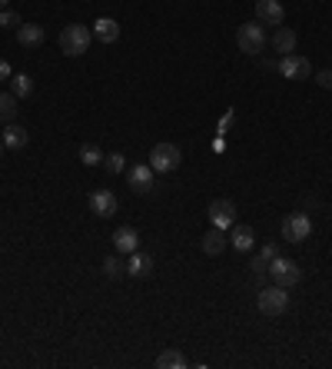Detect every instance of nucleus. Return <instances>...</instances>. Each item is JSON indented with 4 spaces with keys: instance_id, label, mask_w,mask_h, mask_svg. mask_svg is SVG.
I'll list each match as a JSON object with an SVG mask.
<instances>
[{
    "instance_id": "f257e3e1",
    "label": "nucleus",
    "mask_w": 332,
    "mask_h": 369,
    "mask_svg": "<svg viewBox=\"0 0 332 369\" xmlns=\"http://www.w3.org/2000/svg\"><path fill=\"white\" fill-rule=\"evenodd\" d=\"M93 44V31L90 27H83V24H70V27H63L60 31V50L67 57H83Z\"/></svg>"
},
{
    "instance_id": "f03ea898",
    "label": "nucleus",
    "mask_w": 332,
    "mask_h": 369,
    "mask_svg": "<svg viewBox=\"0 0 332 369\" xmlns=\"http://www.w3.org/2000/svg\"><path fill=\"white\" fill-rule=\"evenodd\" d=\"M236 44H240L242 54H249V57H259L266 44H269V33L266 27L259 24V20H249V24H242L240 31H236Z\"/></svg>"
},
{
    "instance_id": "7ed1b4c3",
    "label": "nucleus",
    "mask_w": 332,
    "mask_h": 369,
    "mask_svg": "<svg viewBox=\"0 0 332 369\" xmlns=\"http://www.w3.org/2000/svg\"><path fill=\"white\" fill-rule=\"evenodd\" d=\"M256 306L263 316H269V320H276V316H283L289 309V293L286 286H279V283H272V286H263L256 296Z\"/></svg>"
},
{
    "instance_id": "20e7f679",
    "label": "nucleus",
    "mask_w": 332,
    "mask_h": 369,
    "mask_svg": "<svg viewBox=\"0 0 332 369\" xmlns=\"http://www.w3.org/2000/svg\"><path fill=\"white\" fill-rule=\"evenodd\" d=\"M180 163H183V154L176 143H156L150 150L153 173H173V170H180Z\"/></svg>"
},
{
    "instance_id": "39448f33",
    "label": "nucleus",
    "mask_w": 332,
    "mask_h": 369,
    "mask_svg": "<svg viewBox=\"0 0 332 369\" xmlns=\"http://www.w3.org/2000/svg\"><path fill=\"white\" fill-rule=\"evenodd\" d=\"M272 277V283H279V286H296L302 279V270L296 260H289V256H276V260H269V270H266Z\"/></svg>"
},
{
    "instance_id": "423d86ee",
    "label": "nucleus",
    "mask_w": 332,
    "mask_h": 369,
    "mask_svg": "<svg viewBox=\"0 0 332 369\" xmlns=\"http://www.w3.org/2000/svg\"><path fill=\"white\" fill-rule=\"evenodd\" d=\"M313 236V220L306 213H289L283 220V240L286 243H306Z\"/></svg>"
},
{
    "instance_id": "0eeeda50",
    "label": "nucleus",
    "mask_w": 332,
    "mask_h": 369,
    "mask_svg": "<svg viewBox=\"0 0 332 369\" xmlns=\"http://www.w3.org/2000/svg\"><path fill=\"white\" fill-rule=\"evenodd\" d=\"M276 70H279L286 80H309L313 77V63L306 60V57H299V54H286L283 60L276 63Z\"/></svg>"
},
{
    "instance_id": "6e6552de",
    "label": "nucleus",
    "mask_w": 332,
    "mask_h": 369,
    "mask_svg": "<svg viewBox=\"0 0 332 369\" xmlns=\"http://www.w3.org/2000/svg\"><path fill=\"white\" fill-rule=\"evenodd\" d=\"M256 20L263 27H283L286 7H283L279 0H256Z\"/></svg>"
},
{
    "instance_id": "1a4fd4ad",
    "label": "nucleus",
    "mask_w": 332,
    "mask_h": 369,
    "mask_svg": "<svg viewBox=\"0 0 332 369\" xmlns=\"http://www.w3.org/2000/svg\"><path fill=\"white\" fill-rule=\"evenodd\" d=\"M123 173H126V183H130V190H133V193H150V190H153V177H156V173H153L150 163L126 167Z\"/></svg>"
},
{
    "instance_id": "9d476101",
    "label": "nucleus",
    "mask_w": 332,
    "mask_h": 369,
    "mask_svg": "<svg viewBox=\"0 0 332 369\" xmlns=\"http://www.w3.org/2000/svg\"><path fill=\"white\" fill-rule=\"evenodd\" d=\"M206 213H210V223L219 227V230H233V223H236V206H233V200H213Z\"/></svg>"
},
{
    "instance_id": "9b49d317",
    "label": "nucleus",
    "mask_w": 332,
    "mask_h": 369,
    "mask_svg": "<svg viewBox=\"0 0 332 369\" xmlns=\"http://www.w3.org/2000/svg\"><path fill=\"white\" fill-rule=\"evenodd\" d=\"M117 206H120V200L113 197V190H93L90 193V213L93 216L106 220V216L117 213Z\"/></svg>"
},
{
    "instance_id": "f8f14e48",
    "label": "nucleus",
    "mask_w": 332,
    "mask_h": 369,
    "mask_svg": "<svg viewBox=\"0 0 332 369\" xmlns=\"http://www.w3.org/2000/svg\"><path fill=\"white\" fill-rule=\"evenodd\" d=\"M126 273H130L133 279H147L153 273V256L150 253H143V249H133L130 260H126Z\"/></svg>"
},
{
    "instance_id": "ddd939ff",
    "label": "nucleus",
    "mask_w": 332,
    "mask_h": 369,
    "mask_svg": "<svg viewBox=\"0 0 332 369\" xmlns=\"http://www.w3.org/2000/svg\"><path fill=\"white\" fill-rule=\"evenodd\" d=\"M90 31H93V40H100V44H117L120 40V24L110 20V17H100Z\"/></svg>"
},
{
    "instance_id": "4468645a",
    "label": "nucleus",
    "mask_w": 332,
    "mask_h": 369,
    "mask_svg": "<svg viewBox=\"0 0 332 369\" xmlns=\"http://www.w3.org/2000/svg\"><path fill=\"white\" fill-rule=\"evenodd\" d=\"M199 246H203V253H206V256H219V253H223V249H226V246H229V236H226V230H219V227H213V230L206 233L203 240H199Z\"/></svg>"
},
{
    "instance_id": "2eb2a0df",
    "label": "nucleus",
    "mask_w": 332,
    "mask_h": 369,
    "mask_svg": "<svg viewBox=\"0 0 332 369\" xmlns=\"http://www.w3.org/2000/svg\"><path fill=\"white\" fill-rule=\"evenodd\" d=\"M296 44H299V37H296V31H289V27H276V33H272V50L276 54H296Z\"/></svg>"
},
{
    "instance_id": "dca6fc26",
    "label": "nucleus",
    "mask_w": 332,
    "mask_h": 369,
    "mask_svg": "<svg viewBox=\"0 0 332 369\" xmlns=\"http://www.w3.org/2000/svg\"><path fill=\"white\" fill-rule=\"evenodd\" d=\"M3 147H7V150H24V147H27V130H24V126H20V123H3Z\"/></svg>"
},
{
    "instance_id": "f3484780",
    "label": "nucleus",
    "mask_w": 332,
    "mask_h": 369,
    "mask_svg": "<svg viewBox=\"0 0 332 369\" xmlns=\"http://www.w3.org/2000/svg\"><path fill=\"white\" fill-rule=\"evenodd\" d=\"M113 249H117V253H133V249H140V233H136L133 227H120V230L113 233Z\"/></svg>"
},
{
    "instance_id": "a211bd4d",
    "label": "nucleus",
    "mask_w": 332,
    "mask_h": 369,
    "mask_svg": "<svg viewBox=\"0 0 332 369\" xmlns=\"http://www.w3.org/2000/svg\"><path fill=\"white\" fill-rule=\"evenodd\" d=\"M44 37H47V31L40 24H20V27H17V44L20 47H40Z\"/></svg>"
},
{
    "instance_id": "6ab92c4d",
    "label": "nucleus",
    "mask_w": 332,
    "mask_h": 369,
    "mask_svg": "<svg viewBox=\"0 0 332 369\" xmlns=\"http://www.w3.org/2000/svg\"><path fill=\"white\" fill-rule=\"evenodd\" d=\"M253 240H256V236H253V227H236V223H233V236H229V246H233V249L249 253V249H253Z\"/></svg>"
},
{
    "instance_id": "aec40b11",
    "label": "nucleus",
    "mask_w": 332,
    "mask_h": 369,
    "mask_svg": "<svg viewBox=\"0 0 332 369\" xmlns=\"http://www.w3.org/2000/svg\"><path fill=\"white\" fill-rule=\"evenodd\" d=\"M156 366L160 369H186L190 366V359H186L180 350H163V353L156 356Z\"/></svg>"
},
{
    "instance_id": "412c9836",
    "label": "nucleus",
    "mask_w": 332,
    "mask_h": 369,
    "mask_svg": "<svg viewBox=\"0 0 332 369\" xmlns=\"http://www.w3.org/2000/svg\"><path fill=\"white\" fill-rule=\"evenodd\" d=\"M17 104H20V97L17 93H0V123H14V117H17Z\"/></svg>"
},
{
    "instance_id": "4be33fe9",
    "label": "nucleus",
    "mask_w": 332,
    "mask_h": 369,
    "mask_svg": "<svg viewBox=\"0 0 332 369\" xmlns=\"http://www.w3.org/2000/svg\"><path fill=\"white\" fill-rule=\"evenodd\" d=\"M10 93H17L20 100H24V97H31V93H33V80L27 77V74H14V77H10Z\"/></svg>"
},
{
    "instance_id": "5701e85b",
    "label": "nucleus",
    "mask_w": 332,
    "mask_h": 369,
    "mask_svg": "<svg viewBox=\"0 0 332 369\" xmlns=\"http://www.w3.org/2000/svg\"><path fill=\"white\" fill-rule=\"evenodd\" d=\"M80 160H83L87 167H97V163H103V150H100L97 143H83V147H80Z\"/></svg>"
},
{
    "instance_id": "b1692460",
    "label": "nucleus",
    "mask_w": 332,
    "mask_h": 369,
    "mask_svg": "<svg viewBox=\"0 0 332 369\" xmlns=\"http://www.w3.org/2000/svg\"><path fill=\"white\" fill-rule=\"evenodd\" d=\"M123 273H126V263H123L120 256H113V253H110V256L103 260V277L117 279V277H123Z\"/></svg>"
},
{
    "instance_id": "393cba45",
    "label": "nucleus",
    "mask_w": 332,
    "mask_h": 369,
    "mask_svg": "<svg viewBox=\"0 0 332 369\" xmlns=\"http://www.w3.org/2000/svg\"><path fill=\"white\" fill-rule=\"evenodd\" d=\"M103 170L110 173V177H113V173H123V170H126V156L123 154H106L103 156Z\"/></svg>"
},
{
    "instance_id": "a878e982",
    "label": "nucleus",
    "mask_w": 332,
    "mask_h": 369,
    "mask_svg": "<svg viewBox=\"0 0 332 369\" xmlns=\"http://www.w3.org/2000/svg\"><path fill=\"white\" fill-rule=\"evenodd\" d=\"M20 24H24V20H20V14H17V10H10V7H7V10H0V27H20Z\"/></svg>"
},
{
    "instance_id": "bb28decb",
    "label": "nucleus",
    "mask_w": 332,
    "mask_h": 369,
    "mask_svg": "<svg viewBox=\"0 0 332 369\" xmlns=\"http://www.w3.org/2000/svg\"><path fill=\"white\" fill-rule=\"evenodd\" d=\"M259 256H263L266 263H269V260H276V256H279V243H266L263 249H259Z\"/></svg>"
},
{
    "instance_id": "cd10ccee",
    "label": "nucleus",
    "mask_w": 332,
    "mask_h": 369,
    "mask_svg": "<svg viewBox=\"0 0 332 369\" xmlns=\"http://www.w3.org/2000/svg\"><path fill=\"white\" fill-rule=\"evenodd\" d=\"M316 83H319V87H326V90H332V70H319Z\"/></svg>"
},
{
    "instance_id": "c85d7f7f",
    "label": "nucleus",
    "mask_w": 332,
    "mask_h": 369,
    "mask_svg": "<svg viewBox=\"0 0 332 369\" xmlns=\"http://www.w3.org/2000/svg\"><path fill=\"white\" fill-rule=\"evenodd\" d=\"M249 266H253V273H256V277H263V273L269 270V263L263 260V256H253V263H249Z\"/></svg>"
},
{
    "instance_id": "c756f323",
    "label": "nucleus",
    "mask_w": 332,
    "mask_h": 369,
    "mask_svg": "<svg viewBox=\"0 0 332 369\" xmlns=\"http://www.w3.org/2000/svg\"><path fill=\"white\" fill-rule=\"evenodd\" d=\"M10 77H14V67L7 60H0V80H10Z\"/></svg>"
},
{
    "instance_id": "7c9ffc66",
    "label": "nucleus",
    "mask_w": 332,
    "mask_h": 369,
    "mask_svg": "<svg viewBox=\"0 0 332 369\" xmlns=\"http://www.w3.org/2000/svg\"><path fill=\"white\" fill-rule=\"evenodd\" d=\"M0 10H7V0H0Z\"/></svg>"
},
{
    "instance_id": "2f4dec72",
    "label": "nucleus",
    "mask_w": 332,
    "mask_h": 369,
    "mask_svg": "<svg viewBox=\"0 0 332 369\" xmlns=\"http://www.w3.org/2000/svg\"><path fill=\"white\" fill-rule=\"evenodd\" d=\"M0 156H3V140H0Z\"/></svg>"
}]
</instances>
